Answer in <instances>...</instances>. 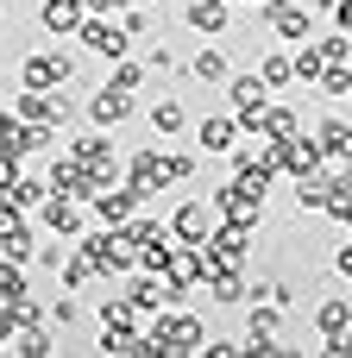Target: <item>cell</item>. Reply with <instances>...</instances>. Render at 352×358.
<instances>
[{"mask_svg":"<svg viewBox=\"0 0 352 358\" xmlns=\"http://www.w3.org/2000/svg\"><path fill=\"white\" fill-rule=\"evenodd\" d=\"M82 252L101 264V277L139 271V239H132V227H94V233H82Z\"/></svg>","mask_w":352,"mask_h":358,"instance_id":"1","label":"cell"},{"mask_svg":"<svg viewBox=\"0 0 352 358\" xmlns=\"http://www.w3.org/2000/svg\"><path fill=\"white\" fill-rule=\"evenodd\" d=\"M145 334H151V358H183V352H202L208 346V327L195 315H176V308H164Z\"/></svg>","mask_w":352,"mask_h":358,"instance_id":"2","label":"cell"},{"mask_svg":"<svg viewBox=\"0 0 352 358\" xmlns=\"http://www.w3.org/2000/svg\"><path fill=\"white\" fill-rule=\"evenodd\" d=\"M227 164H233V176H246L258 195H265V189L277 182V170H283V157H277V145H271L265 132H258L252 145H233V151H227Z\"/></svg>","mask_w":352,"mask_h":358,"instance_id":"3","label":"cell"},{"mask_svg":"<svg viewBox=\"0 0 352 358\" xmlns=\"http://www.w3.org/2000/svg\"><path fill=\"white\" fill-rule=\"evenodd\" d=\"M208 201H214V208H220V220H233V227H252V233L265 227V195H258L246 176H227Z\"/></svg>","mask_w":352,"mask_h":358,"instance_id":"4","label":"cell"},{"mask_svg":"<svg viewBox=\"0 0 352 358\" xmlns=\"http://www.w3.org/2000/svg\"><path fill=\"white\" fill-rule=\"evenodd\" d=\"M271 82L265 76H227V101H233V113H239V126L246 132H258L265 126V113H271Z\"/></svg>","mask_w":352,"mask_h":358,"instance_id":"5","label":"cell"},{"mask_svg":"<svg viewBox=\"0 0 352 358\" xmlns=\"http://www.w3.org/2000/svg\"><path fill=\"white\" fill-rule=\"evenodd\" d=\"M164 182H170V151H164V145H145V151L126 157V189L139 195V208H145Z\"/></svg>","mask_w":352,"mask_h":358,"instance_id":"6","label":"cell"},{"mask_svg":"<svg viewBox=\"0 0 352 358\" xmlns=\"http://www.w3.org/2000/svg\"><path fill=\"white\" fill-rule=\"evenodd\" d=\"M76 44H82V50H94V57H107V63H120V57H126L139 38H132L126 25H113V19L88 13V19H82V31H76Z\"/></svg>","mask_w":352,"mask_h":358,"instance_id":"7","label":"cell"},{"mask_svg":"<svg viewBox=\"0 0 352 358\" xmlns=\"http://www.w3.org/2000/svg\"><path fill=\"white\" fill-rule=\"evenodd\" d=\"M208 264L214 271H246V258H252V227H233V220H220L214 233H208Z\"/></svg>","mask_w":352,"mask_h":358,"instance_id":"8","label":"cell"},{"mask_svg":"<svg viewBox=\"0 0 352 358\" xmlns=\"http://www.w3.org/2000/svg\"><path fill=\"white\" fill-rule=\"evenodd\" d=\"M76 76V57L69 50H31L19 63V88H63Z\"/></svg>","mask_w":352,"mask_h":358,"instance_id":"9","label":"cell"},{"mask_svg":"<svg viewBox=\"0 0 352 358\" xmlns=\"http://www.w3.org/2000/svg\"><path fill=\"white\" fill-rule=\"evenodd\" d=\"M38 220H44L57 239H82V227H88L94 214H88V201H82V195H57V189H50V195H44V208H38Z\"/></svg>","mask_w":352,"mask_h":358,"instance_id":"10","label":"cell"},{"mask_svg":"<svg viewBox=\"0 0 352 358\" xmlns=\"http://www.w3.org/2000/svg\"><path fill=\"white\" fill-rule=\"evenodd\" d=\"M13 113H19V120H38V126H69L76 107H69L57 88H19V94H13Z\"/></svg>","mask_w":352,"mask_h":358,"instance_id":"11","label":"cell"},{"mask_svg":"<svg viewBox=\"0 0 352 358\" xmlns=\"http://www.w3.org/2000/svg\"><path fill=\"white\" fill-rule=\"evenodd\" d=\"M164 277H170V283H176V289L189 296L195 283H208V277H214V264H208V252H202V245H189V239H176V252H170V264H164Z\"/></svg>","mask_w":352,"mask_h":358,"instance_id":"12","label":"cell"},{"mask_svg":"<svg viewBox=\"0 0 352 358\" xmlns=\"http://www.w3.org/2000/svg\"><path fill=\"white\" fill-rule=\"evenodd\" d=\"M170 227H176V239H189V245H208V233L220 227V208H214V201H195V195H189V201L170 214Z\"/></svg>","mask_w":352,"mask_h":358,"instance_id":"13","label":"cell"},{"mask_svg":"<svg viewBox=\"0 0 352 358\" xmlns=\"http://www.w3.org/2000/svg\"><path fill=\"white\" fill-rule=\"evenodd\" d=\"M88 120H94V126H107V132H113V126H126V120H132V88L101 82V88L88 94Z\"/></svg>","mask_w":352,"mask_h":358,"instance_id":"14","label":"cell"},{"mask_svg":"<svg viewBox=\"0 0 352 358\" xmlns=\"http://www.w3.org/2000/svg\"><path fill=\"white\" fill-rule=\"evenodd\" d=\"M44 182H50L57 195H82V201L94 195V176H88V164H82V157H76L69 145L57 151V164H50V176H44Z\"/></svg>","mask_w":352,"mask_h":358,"instance_id":"15","label":"cell"},{"mask_svg":"<svg viewBox=\"0 0 352 358\" xmlns=\"http://www.w3.org/2000/svg\"><path fill=\"white\" fill-rule=\"evenodd\" d=\"M277 157H283V176H315V170H328V151H321V138H309V132H296L290 145H277Z\"/></svg>","mask_w":352,"mask_h":358,"instance_id":"16","label":"cell"},{"mask_svg":"<svg viewBox=\"0 0 352 358\" xmlns=\"http://www.w3.org/2000/svg\"><path fill=\"white\" fill-rule=\"evenodd\" d=\"M176 296H183V289H176L164 271H139V277H132V302H139L145 315H164V308H176Z\"/></svg>","mask_w":352,"mask_h":358,"instance_id":"17","label":"cell"},{"mask_svg":"<svg viewBox=\"0 0 352 358\" xmlns=\"http://www.w3.org/2000/svg\"><path fill=\"white\" fill-rule=\"evenodd\" d=\"M88 214H94V227H126L139 214V195L132 189H101V195H88Z\"/></svg>","mask_w":352,"mask_h":358,"instance_id":"18","label":"cell"},{"mask_svg":"<svg viewBox=\"0 0 352 358\" xmlns=\"http://www.w3.org/2000/svg\"><path fill=\"white\" fill-rule=\"evenodd\" d=\"M82 19H88V0H44V6H38V25H44L50 38H76Z\"/></svg>","mask_w":352,"mask_h":358,"instance_id":"19","label":"cell"},{"mask_svg":"<svg viewBox=\"0 0 352 358\" xmlns=\"http://www.w3.org/2000/svg\"><path fill=\"white\" fill-rule=\"evenodd\" d=\"M239 132H246V126H239V113H208V120L195 126V138H202L214 157H227V151L239 145Z\"/></svg>","mask_w":352,"mask_h":358,"instance_id":"20","label":"cell"},{"mask_svg":"<svg viewBox=\"0 0 352 358\" xmlns=\"http://www.w3.org/2000/svg\"><path fill=\"white\" fill-rule=\"evenodd\" d=\"M227 6H233V0H183V19H189V31L220 38V31H227Z\"/></svg>","mask_w":352,"mask_h":358,"instance_id":"21","label":"cell"},{"mask_svg":"<svg viewBox=\"0 0 352 358\" xmlns=\"http://www.w3.org/2000/svg\"><path fill=\"white\" fill-rule=\"evenodd\" d=\"M265 25H271L277 38L302 44V38H309V6H302V0H283V6H271V13H265Z\"/></svg>","mask_w":352,"mask_h":358,"instance_id":"22","label":"cell"},{"mask_svg":"<svg viewBox=\"0 0 352 358\" xmlns=\"http://www.w3.org/2000/svg\"><path fill=\"white\" fill-rule=\"evenodd\" d=\"M139 315H145V308L132 302V289H126V296H101V334H132Z\"/></svg>","mask_w":352,"mask_h":358,"instance_id":"23","label":"cell"},{"mask_svg":"<svg viewBox=\"0 0 352 358\" xmlns=\"http://www.w3.org/2000/svg\"><path fill=\"white\" fill-rule=\"evenodd\" d=\"M88 283H101V264H94L82 245H69V258H63V289H69V296H82Z\"/></svg>","mask_w":352,"mask_h":358,"instance_id":"24","label":"cell"},{"mask_svg":"<svg viewBox=\"0 0 352 358\" xmlns=\"http://www.w3.org/2000/svg\"><path fill=\"white\" fill-rule=\"evenodd\" d=\"M346 327H352V302H340V296H328V302L315 308V334H321V346H328V340H340Z\"/></svg>","mask_w":352,"mask_h":358,"instance_id":"25","label":"cell"},{"mask_svg":"<svg viewBox=\"0 0 352 358\" xmlns=\"http://www.w3.org/2000/svg\"><path fill=\"white\" fill-rule=\"evenodd\" d=\"M208 296H214L220 308H239V302L252 296V283H246V271H214V277H208Z\"/></svg>","mask_w":352,"mask_h":358,"instance_id":"26","label":"cell"},{"mask_svg":"<svg viewBox=\"0 0 352 358\" xmlns=\"http://www.w3.org/2000/svg\"><path fill=\"white\" fill-rule=\"evenodd\" d=\"M6 352H13V358H50V352H57V340H50V321H44V327H19Z\"/></svg>","mask_w":352,"mask_h":358,"instance_id":"27","label":"cell"},{"mask_svg":"<svg viewBox=\"0 0 352 358\" xmlns=\"http://www.w3.org/2000/svg\"><path fill=\"white\" fill-rule=\"evenodd\" d=\"M189 76H195V82H227V76H233V63H227V50L202 44V50L189 57Z\"/></svg>","mask_w":352,"mask_h":358,"instance_id":"28","label":"cell"},{"mask_svg":"<svg viewBox=\"0 0 352 358\" xmlns=\"http://www.w3.org/2000/svg\"><path fill=\"white\" fill-rule=\"evenodd\" d=\"M183 126H189V113H183V101H176V94L151 101V132H157V138H176Z\"/></svg>","mask_w":352,"mask_h":358,"instance_id":"29","label":"cell"},{"mask_svg":"<svg viewBox=\"0 0 352 358\" xmlns=\"http://www.w3.org/2000/svg\"><path fill=\"white\" fill-rule=\"evenodd\" d=\"M0 252H6V258H19V264H31V258H38V239H31L25 214H19L13 227H0Z\"/></svg>","mask_w":352,"mask_h":358,"instance_id":"30","label":"cell"},{"mask_svg":"<svg viewBox=\"0 0 352 358\" xmlns=\"http://www.w3.org/2000/svg\"><path fill=\"white\" fill-rule=\"evenodd\" d=\"M315 138H321V151H328V157H352V126H346V120H321V126H315Z\"/></svg>","mask_w":352,"mask_h":358,"instance_id":"31","label":"cell"},{"mask_svg":"<svg viewBox=\"0 0 352 358\" xmlns=\"http://www.w3.org/2000/svg\"><path fill=\"white\" fill-rule=\"evenodd\" d=\"M258 132H265V138H271V145H290V138H296V132H302V120H296V113H290V107H271V113H265V126H258Z\"/></svg>","mask_w":352,"mask_h":358,"instance_id":"32","label":"cell"},{"mask_svg":"<svg viewBox=\"0 0 352 358\" xmlns=\"http://www.w3.org/2000/svg\"><path fill=\"white\" fill-rule=\"evenodd\" d=\"M328 101H352V63H328V76L315 82Z\"/></svg>","mask_w":352,"mask_h":358,"instance_id":"33","label":"cell"},{"mask_svg":"<svg viewBox=\"0 0 352 358\" xmlns=\"http://www.w3.org/2000/svg\"><path fill=\"white\" fill-rule=\"evenodd\" d=\"M321 76H328V50L321 44H302L296 50V82H321Z\"/></svg>","mask_w":352,"mask_h":358,"instance_id":"34","label":"cell"},{"mask_svg":"<svg viewBox=\"0 0 352 358\" xmlns=\"http://www.w3.org/2000/svg\"><path fill=\"white\" fill-rule=\"evenodd\" d=\"M258 76H265L271 88H290V82H296V57H283V50H271V57L258 63Z\"/></svg>","mask_w":352,"mask_h":358,"instance_id":"35","label":"cell"},{"mask_svg":"<svg viewBox=\"0 0 352 358\" xmlns=\"http://www.w3.org/2000/svg\"><path fill=\"white\" fill-rule=\"evenodd\" d=\"M145 76H151V63H132V57H120L107 82H113V88H132V94H139V88H145Z\"/></svg>","mask_w":352,"mask_h":358,"instance_id":"36","label":"cell"},{"mask_svg":"<svg viewBox=\"0 0 352 358\" xmlns=\"http://www.w3.org/2000/svg\"><path fill=\"white\" fill-rule=\"evenodd\" d=\"M6 195H13V201H19L25 214H31V208H44V195H50V182H38V176H19V182H13Z\"/></svg>","mask_w":352,"mask_h":358,"instance_id":"37","label":"cell"},{"mask_svg":"<svg viewBox=\"0 0 352 358\" xmlns=\"http://www.w3.org/2000/svg\"><path fill=\"white\" fill-rule=\"evenodd\" d=\"M120 25H126V31H132V38L145 44V38H151V6H145V0H132V6L120 13Z\"/></svg>","mask_w":352,"mask_h":358,"instance_id":"38","label":"cell"},{"mask_svg":"<svg viewBox=\"0 0 352 358\" xmlns=\"http://www.w3.org/2000/svg\"><path fill=\"white\" fill-rule=\"evenodd\" d=\"M13 315H19V327H44L50 315H44V302H31V289L25 296H13Z\"/></svg>","mask_w":352,"mask_h":358,"instance_id":"39","label":"cell"},{"mask_svg":"<svg viewBox=\"0 0 352 358\" xmlns=\"http://www.w3.org/2000/svg\"><path fill=\"white\" fill-rule=\"evenodd\" d=\"M76 321H82V308H76V302H69V289H63V296L50 302V327H76Z\"/></svg>","mask_w":352,"mask_h":358,"instance_id":"40","label":"cell"},{"mask_svg":"<svg viewBox=\"0 0 352 358\" xmlns=\"http://www.w3.org/2000/svg\"><path fill=\"white\" fill-rule=\"evenodd\" d=\"M321 50H328V63H352V31H334V38H321Z\"/></svg>","mask_w":352,"mask_h":358,"instance_id":"41","label":"cell"},{"mask_svg":"<svg viewBox=\"0 0 352 358\" xmlns=\"http://www.w3.org/2000/svg\"><path fill=\"white\" fill-rule=\"evenodd\" d=\"M252 296H265V302H283V308H290V283H283V277H265Z\"/></svg>","mask_w":352,"mask_h":358,"instance_id":"42","label":"cell"},{"mask_svg":"<svg viewBox=\"0 0 352 358\" xmlns=\"http://www.w3.org/2000/svg\"><path fill=\"white\" fill-rule=\"evenodd\" d=\"M328 214H334L340 227H352V189H334V201H328Z\"/></svg>","mask_w":352,"mask_h":358,"instance_id":"43","label":"cell"},{"mask_svg":"<svg viewBox=\"0 0 352 358\" xmlns=\"http://www.w3.org/2000/svg\"><path fill=\"white\" fill-rule=\"evenodd\" d=\"M145 63H151V76H170V69H176V57H170L164 44H151V50H145Z\"/></svg>","mask_w":352,"mask_h":358,"instance_id":"44","label":"cell"},{"mask_svg":"<svg viewBox=\"0 0 352 358\" xmlns=\"http://www.w3.org/2000/svg\"><path fill=\"white\" fill-rule=\"evenodd\" d=\"M195 176V157L189 151H170V182H189Z\"/></svg>","mask_w":352,"mask_h":358,"instance_id":"45","label":"cell"},{"mask_svg":"<svg viewBox=\"0 0 352 358\" xmlns=\"http://www.w3.org/2000/svg\"><path fill=\"white\" fill-rule=\"evenodd\" d=\"M63 258H69V245H44V252H38V264H44V271H63Z\"/></svg>","mask_w":352,"mask_h":358,"instance_id":"46","label":"cell"},{"mask_svg":"<svg viewBox=\"0 0 352 358\" xmlns=\"http://www.w3.org/2000/svg\"><path fill=\"white\" fill-rule=\"evenodd\" d=\"M132 0H88V13H101V19H113V13H126Z\"/></svg>","mask_w":352,"mask_h":358,"instance_id":"47","label":"cell"},{"mask_svg":"<svg viewBox=\"0 0 352 358\" xmlns=\"http://www.w3.org/2000/svg\"><path fill=\"white\" fill-rule=\"evenodd\" d=\"M334 271H340V277H352V239L340 245V252H334Z\"/></svg>","mask_w":352,"mask_h":358,"instance_id":"48","label":"cell"},{"mask_svg":"<svg viewBox=\"0 0 352 358\" xmlns=\"http://www.w3.org/2000/svg\"><path fill=\"white\" fill-rule=\"evenodd\" d=\"M246 6H258V13H271V6H283V0H246Z\"/></svg>","mask_w":352,"mask_h":358,"instance_id":"49","label":"cell"},{"mask_svg":"<svg viewBox=\"0 0 352 358\" xmlns=\"http://www.w3.org/2000/svg\"><path fill=\"white\" fill-rule=\"evenodd\" d=\"M145 6H151V0H145Z\"/></svg>","mask_w":352,"mask_h":358,"instance_id":"50","label":"cell"}]
</instances>
